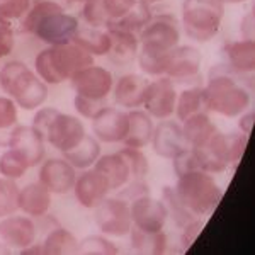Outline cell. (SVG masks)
I'll return each mask as SVG.
<instances>
[{
  "instance_id": "43",
  "label": "cell",
  "mask_w": 255,
  "mask_h": 255,
  "mask_svg": "<svg viewBox=\"0 0 255 255\" xmlns=\"http://www.w3.org/2000/svg\"><path fill=\"white\" fill-rule=\"evenodd\" d=\"M172 165H174V172L177 177L187 174V172H192V170H201L199 160L196 157V151L192 150L191 146H187L186 150H182L179 155H175V157L172 158Z\"/></svg>"
},
{
  "instance_id": "33",
  "label": "cell",
  "mask_w": 255,
  "mask_h": 255,
  "mask_svg": "<svg viewBox=\"0 0 255 255\" xmlns=\"http://www.w3.org/2000/svg\"><path fill=\"white\" fill-rule=\"evenodd\" d=\"M168 56H170V51L167 53V51H160V49L139 46L136 60L139 63V68H141L146 75L162 77V75H165Z\"/></svg>"
},
{
  "instance_id": "48",
  "label": "cell",
  "mask_w": 255,
  "mask_h": 255,
  "mask_svg": "<svg viewBox=\"0 0 255 255\" xmlns=\"http://www.w3.org/2000/svg\"><path fill=\"white\" fill-rule=\"evenodd\" d=\"M254 111L247 109L244 114H240L238 116V128H240V133L247 134V136H250V131H252L254 128Z\"/></svg>"
},
{
  "instance_id": "22",
  "label": "cell",
  "mask_w": 255,
  "mask_h": 255,
  "mask_svg": "<svg viewBox=\"0 0 255 255\" xmlns=\"http://www.w3.org/2000/svg\"><path fill=\"white\" fill-rule=\"evenodd\" d=\"M106 29H108L111 39V48L106 56L111 60V63L119 65V67H126V65L133 63L136 60L139 49V39L136 32L119 29L114 26H108Z\"/></svg>"
},
{
  "instance_id": "11",
  "label": "cell",
  "mask_w": 255,
  "mask_h": 255,
  "mask_svg": "<svg viewBox=\"0 0 255 255\" xmlns=\"http://www.w3.org/2000/svg\"><path fill=\"white\" fill-rule=\"evenodd\" d=\"M203 53L192 44H179L170 51L165 77L174 84H197L201 79Z\"/></svg>"
},
{
  "instance_id": "49",
  "label": "cell",
  "mask_w": 255,
  "mask_h": 255,
  "mask_svg": "<svg viewBox=\"0 0 255 255\" xmlns=\"http://www.w3.org/2000/svg\"><path fill=\"white\" fill-rule=\"evenodd\" d=\"M250 27H254V17H252V14H247L245 19L242 20V32H244V39H245L247 31H249ZM250 32H254V31L250 29Z\"/></svg>"
},
{
  "instance_id": "2",
  "label": "cell",
  "mask_w": 255,
  "mask_h": 255,
  "mask_svg": "<svg viewBox=\"0 0 255 255\" xmlns=\"http://www.w3.org/2000/svg\"><path fill=\"white\" fill-rule=\"evenodd\" d=\"M238 79L225 63L211 67L208 84L203 87L204 111L223 118H238L250 109L252 97Z\"/></svg>"
},
{
  "instance_id": "4",
  "label": "cell",
  "mask_w": 255,
  "mask_h": 255,
  "mask_svg": "<svg viewBox=\"0 0 255 255\" xmlns=\"http://www.w3.org/2000/svg\"><path fill=\"white\" fill-rule=\"evenodd\" d=\"M0 89L24 111L39 109L48 99V85L19 60L7 61L0 68Z\"/></svg>"
},
{
  "instance_id": "28",
  "label": "cell",
  "mask_w": 255,
  "mask_h": 255,
  "mask_svg": "<svg viewBox=\"0 0 255 255\" xmlns=\"http://www.w3.org/2000/svg\"><path fill=\"white\" fill-rule=\"evenodd\" d=\"M129 238L131 249L136 254L160 255L168 250V235L165 233V230H160V232H143V230L131 226Z\"/></svg>"
},
{
  "instance_id": "3",
  "label": "cell",
  "mask_w": 255,
  "mask_h": 255,
  "mask_svg": "<svg viewBox=\"0 0 255 255\" xmlns=\"http://www.w3.org/2000/svg\"><path fill=\"white\" fill-rule=\"evenodd\" d=\"M92 63L94 56L70 41L41 49L34 58V72L46 85H58Z\"/></svg>"
},
{
  "instance_id": "12",
  "label": "cell",
  "mask_w": 255,
  "mask_h": 255,
  "mask_svg": "<svg viewBox=\"0 0 255 255\" xmlns=\"http://www.w3.org/2000/svg\"><path fill=\"white\" fill-rule=\"evenodd\" d=\"M177 102V89L175 84L168 77H155V80L148 82V87L145 90V99L143 106L145 113L150 114L153 119H168L175 113Z\"/></svg>"
},
{
  "instance_id": "16",
  "label": "cell",
  "mask_w": 255,
  "mask_h": 255,
  "mask_svg": "<svg viewBox=\"0 0 255 255\" xmlns=\"http://www.w3.org/2000/svg\"><path fill=\"white\" fill-rule=\"evenodd\" d=\"M26 160L29 168L39 165L46 158V141L32 125H17L12 129L9 146Z\"/></svg>"
},
{
  "instance_id": "10",
  "label": "cell",
  "mask_w": 255,
  "mask_h": 255,
  "mask_svg": "<svg viewBox=\"0 0 255 255\" xmlns=\"http://www.w3.org/2000/svg\"><path fill=\"white\" fill-rule=\"evenodd\" d=\"M139 46L172 51L180 44V24L172 14H153L138 32Z\"/></svg>"
},
{
  "instance_id": "20",
  "label": "cell",
  "mask_w": 255,
  "mask_h": 255,
  "mask_svg": "<svg viewBox=\"0 0 255 255\" xmlns=\"http://www.w3.org/2000/svg\"><path fill=\"white\" fill-rule=\"evenodd\" d=\"M38 238V228L32 218L26 215H10L0 218V240L7 247L22 250Z\"/></svg>"
},
{
  "instance_id": "52",
  "label": "cell",
  "mask_w": 255,
  "mask_h": 255,
  "mask_svg": "<svg viewBox=\"0 0 255 255\" xmlns=\"http://www.w3.org/2000/svg\"><path fill=\"white\" fill-rule=\"evenodd\" d=\"M68 2V5H73V3H82L84 0H67Z\"/></svg>"
},
{
  "instance_id": "45",
  "label": "cell",
  "mask_w": 255,
  "mask_h": 255,
  "mask_svg": "<svg viewBox=\"0 0 255 255\" xmlns=\"http://www.w3.org/2000/svg\"><path fill=\"white\" fill-rule=\"evenodd\" d=\"M148 194H150V186H148V182L145 179H131L126 186H123L119 189L118 197L131 203V201L138 199V197H141V196H148Z\"/></svg>"
},
{
  "instance_id": "5",
  "label": "cell",
  "mask_w": 255,
  "mask_h": 255,
  "mask_svg": "<svg viewBox=\"0 0 255 255\" xmlns=\"http://www.w3.org/2000/svg\"><path fill=\"white\" fill-rule=\"evenodd\" d=\"M70 85L75 92L73 106L77 113L84 119H92L99 109L108 106V99L114 87V77L108 68L92 63L77 72L70 79Z\"/></svg>"
},
{
  "instance_id": "18",
  "label": "cell",
  "mask_w": 255,
  "mask_h": 255,
  "mask_svg": "<svg viewBox=\"0 0 255 255\" xmlns=\"http://www.w3.org/2000/svg\"><path fill=\"white\" fill-rule=\"evenodd\" d=\"M196 151V157L199 160L201 170L209 172V174H223L228 170L232 163V153H230L228 134L216 131L206 145L199 148H192Z\"/></svg>"
},
{
  "instance_id": "23",
  "label": "cell",
  "mask_w": 255,
  "mask_h": 255,
  "mask_svg": "<svg viewBox=\"0 0 255 255\" xmlns=\"http://www.w3.org/2000/svg\"><path fill=\"white\" fill-rule=\"evenodd\" d=\"M223 63L237 77H245L254 73L255 68V44L254 39H238L226 43L223 49Z\"/></svg>"
},
{
  "instance_id": "44",
  "label": "cell",
  "mask_w": 255,
  "mask_h": 255,
  "mask_svg": "<svg viewBox=\"0 0 255 255\" xmlns=\"http://www.w3.org/2000/svg\"><path fill=\"white\" fill-rule=\"evenodd\" d=\"M136 2L138 0H102L106 15H108V24L125 17L128 12L136 5ZM108 24H106V26H108Z\"/></svg>"
},
{
  "instance_id": "21",
  "label": "cell",
  "mask_w": 255,
  "mask_h": 255,
  "mask_svg": "<svg viewBox=\"0 0 255 255\" xmlns=\"http://www.w3.org/2000/svg\"><path fill=\"white\" fill-rule=\"evenodd\" d=\"M146 77L138 73H126L114 82L113 96L114 102L123 109H139L143 106L145 90L148 87Z\"/></svg>"
},
{
  "instance_id": "8",
  "label": "cell",
  "mask_w": 255,
  "mask_h": 255,
  "mask_svg": "<svg viewBox=\"0 0 255 255\" xmlns=\"http://www.w3.org/2000/svg\"><path fill=\"white\" fill-rule=\"evenodd\" d=\"M225 17L221 0H184L182 27L189 39L208 43L220 32Z\"/></svg>"
},
{
  "instance_id": "34",
  "label": "cell",
  "mask_w": 255,
  "mask_h": 255,
  "mask_svg": "<svg viewBox=\"0 0 255 255\" xmlns=\"http://www.w3.org/2000/svg\"><path fill=\"white\" fill-rule=\"evenodd\" d=\"M151 15H153L151 7L148 5L145 0H138L136 5L128 12L125 17H121L119 20H114V22H109L108 26H114V27H119V29H126V31L136 32L138 34V32L148 24V20L151 19Z\"/></svg>"
},
{
  "instance_id": "30",
  "label": "cell",
  "mask_w": 255,
  "mask_h": 255,
  "mask_svg": "<svg viewBox=\"0 0 255 255\" xmlns=\"http://www.w3.org/2000/svg\"><path fill=\"white\" fill-rule=\"evenodd\" d=\"M99 157H101V141L90 134H85L79 145L63 153V158L72 163L77 170L94 167Z\"/></svg>"
},
{
  "instance_id": "7",
  "label": "cell",
  "mask_w": 255,
  "mask_h": 255,
  "mask_svg": "<svg viewBox=\"0 0 255 255\" xmlns=\"http://www.w3.org/2000/svg\"><path fill=\"white\" fill-rule=\"evenodd\" d=\"M32 128L44 138L46 145L65 151L75 148L87 134L84 123L77 116L60 113L55 108H43L32 118Z\"/></svg>"
},
{
  "instance_id": "31",
  "label": "cell",
  "mask_w": 255,
  "mask_h": 255,
  "mask_svg": "<svg viewBox=\"0 0 255 255\" xmlns=\"http://www.w3.org/2000/svg\"><path fill=\"white\" fill-rule=\"evenodd\" d=\"M204 111V94L203 85L192 84L182 90L177 92V102H175V118L179 123L186 121L187 118L194 116L197 113Z\"/></svg>"
},
{
  "instance_id": "13",
  "label": "cell",
  "mask_w": 255,
  "mask_h": 255,
  "mask_svg": "<svg viewBox=\"0 0 255 255\" xmlns=\"http://www.w3.org/2000/svg\"><path fill=\"white\" fill-rule=\"evenodd\" d=\"M39 182L51 194H68L77 180V168L63 157L44 158L39 163Z\"/></svg>"
},
{
  "instance_id": "35",
  "label": "cell",
  "mask_w": 255,
  "mask_h": 255,
  "mask_svg": "<svg viewBox=\"0 0 255 255\" xmlns=\"http://www.w3.org/2000/svg\"><path fill=\"white\" fill-rule=\"evenodd\" d=\"M19 125V108L9 96H0V146H9L10 133Z\"/></svg>"
},
{
  "instance_id": "27",
  "label": "cell",
  "mask_w": 255,
  "mask_h": 255,
  "mask_svg": "<svg viewBox=\"0 0 255 255\" xmlns=\"http://www.w3.org/2000/svg\"><path fill=\"white\" fill-rule=\"evenodd\" d=\"M180 125H182L184 138H186L187 145L191 148H199V146L206 145L213 134L218 131L216 125L211 121V118H209V114L206 111L187 118L186 121H182Z\"/></svg>"
},
{
  "instance_id": "51",
  "label": "cell",
  "mask_w": 255,
  "mask_h": 255,
  "mask_svg": "<svg viewBox=\"0 0 255 255\" xmlns=\"http://www.w3.org/2000/svg\"><path fill=\"white\" fill-rule=\"evenodd\" d=\"M221 2L226 5V3H244V2H247V0H221Z\"/></svg>"
},
{
  "instance_id": "39",
  "label": "cell",
  "mask_w": 255,
  "mask_h": 255,
  "mask_svg": "<svg viewBox=\"0 0 255 255\" xmlns=\"http://www.w3.org/2000/svg\"><path fill=\"white\" fill-rule=\"evenodd\" d=\"M19 186L15 180L0 177V218L10 216L19 211Z\"/></svg>"
},
{
  "instance_id": "41",
  "label": "cell",
  "mask_w": 255,
  "mask_h": 255,
  "mask_svg": "<svg viewBox=\"0 0 255 255\" xmlns=\"http://www.w3.org/2000/svg\"><path fill=\"white\" fill-rule=\"evenodd\" d=\"M32 0H0V24L12 27V24L22 20L29 10Z\"/></svg>"
},
{
  "instance_id": "14",
  "label": "cell",
  "mask_w": 255,
  "mask_h": 255,
  "mask_svg": "<svg viewBox=\"0 0 255 255\" xmlns=\"http://www.w3.org/2000/svg\"><path fill=\"white\" fill-rule=\"evenodd\" d=\"M133 226L143 232H160L165 230L168 211L162 199H155L150 194L141 196L129 203Z\"/></svg>"
},
{
  "instance_id": "46",
  "label": "cell",
  "mask_w": 255,
  "mask_h": 255,
  "mask_svg": "<svg viewBox=\"0 0 255 255\" xmlns=\"http://www.w3.org/2000/svg\"><path fill=\"white\" fill-rule=\"evenodd\" d=\"M203 226L204 223L199 220V218H196V220L189 221L187 225L182 226V237H180V244H182V249H189L192 244L196 242V238L201 235V232H203Z\"/></svg>"
},
{
  "instance_id": "40",
  "label": "cell",
  "mask_w": 255,
  "mask_h": 255,
  "mask_svg": "<svg viewBox=\"0 0 255 255\" xmlns=\"http://www.w3.org/2000/svg\"><path fill=\"white\" fill-rule=\"evenodd\" d=\"M119 155L126 160L128 167L131 172V179H145L150 172V163H148L146 155L139 148L125 146L119 150Z\"/></svg>"
},
{
  "instance_id": "17",
  "label": "cell",
  "mask_w": 255,
  "mask_h": 255,
  "mask_svg": "<svg viewBox=\"0 0 255 255\" xmlns=\"http://www.w3.org/2000/svg\"><path fill=\"white\" fill-rule=\"evenodd\" d=\"M150 145L158 157L167 160H172L175 155H179L180 151L189 146L186 138H184L182 125L179 121H174L172 118L162 119L153 128Z\"/></svg>"
},
{
  "instance_id": "29",
  "label": "cell",
  "mask_w": 255,
  "mask_h": 255,
  "mask_svg": "<svg viewBox=\"0 0 255 255\" xmlns=\"http://www.w3.org/2000/svg\"><path fill=\"white\" fill-rule=\"evenodd\" d=\"M72 41L75 44H79L80 48H84L85 51H89L94 58H96V56H106L111 48L108 29H104V27H92V26L82 27L80 26L75 38Z\"/></svg>"
},
{
  "instance_id": "36",
  "label": "cell",
  "mask_w": 255,
  "mask_h": 255,
  "mask_svg": "<svg viewBox=\"0 0 255 255\" xmlns=\"http://www.w3.org/2000/svg\"><path fill=\"white\" fill-rule=\"evenodd\" d=\"M162 201L165 203V206H167L168 218H172L175 226H179V228H182V226L187 225L189 221L196 220V216H192L191 213H189L187 209L182 206V203H180L179 197H177V194H175L174 187H170V186L163 187Z\"/></svg>"
},
{
  "instance_id": "42",
  "label": "cell",
  "mask_w": 255,
  "mask_h": 255,
  "mask_svg": "<svg viewBox=\"0 0 255 255\" xmlns=\"http://www.w3.org/2000/svg\"><path fill=\"white\" fill-rule=\"evenodd\" d=\"M82 19L85 20L87 26L106 27L108 15H106L102 0H84L82 2Z\"/></svg>"
},
{
  "instance_id": "47",
  "label": "cell",
  "mask_w": 255,
  "mask_h": 255,
  "mask_svg": "<svg viewBox=\"0 0 255 255\" xmlns=\"http://www.w3.org/2000/svg\"><path fill=\"white\" fill-rule=\"evenodd\" d=\"M14 44H15V36L12 27L0 24V61L10 55L12 49H14Z\"/></svg>"
},
{
  "instance_id": "38",
  "label": "cell",
  "mask_w": 255,
  "mask_h": 255,
  "mask_svg": "<svg viewBox=\"0 0 255 255\" xmlns=\"http://www.w3.org/2000/svg\"><path fill=\"white\" fill-rule=\"evenodd\" d=\"M79 254L87 255H116L119 254L118 245L109 240L108 235H90L79 240Z\"/></svg>"
},
{
  "instance_id": "50",
  "label": "cell",
  "mask_w": 255,
  "mask_h": 255,
  "mask_svg": "<svg viewBox=\"0 0 255 255\" xmlns=\"http://www.w3.org/2000/svg\"><path fill=\"white\" fill-rule=\"evenodd\" d=\"M10 252H12L10 247H7L2 240H0V254H10Z\"/></svg>"
},
{
  "instance_id": "26",
  "label": "cell",
  "mask_w": 255,
  "mask_h": 255,
  "mask_svg": "<svg viewBox=\"0 0 255 255\" xmlns=\"http://www.w3.org/2000/svg\"><path fill=\"white\" fill-rule=\"evenodd\" d=\"M153 118L141 109H129L128 111V133L123 139L125 146L131 148H145L150 145L151 134H153Z\"/></svg>"
},
{
  "instance_id": "24",
  "label": "cell",
  "mask_w": 255,
  "mask_h": 255,
  "mask_svg": "<svg viewBox=\"0 0 255 255\" xmlns=\"http://www.w3.org/2000/svg\"><path fill=\"white\" fill-rule=\"evenodd\" d=\"M51 192L39 180L38 182L26 184L24 187L19 189V211H22V215L29 218L46 216L49 209H51Z\"/></svg>"
},
{
  "instance_id": "19",
  "label": "cell",
  "mask_w": 255,
  "mask_h": 255,
  "mask_svg": "<svg viewBox=\"0 0 255 255\" xmlns=\"http://www.w3.org/2000/svg\"><path fill=\"white\" fill-rule=\"evenodd\" d=\"M73 194L82 208L94 209L111 194V189L108 180L99 174L96 168L90 167L82 170L80 175H77Z\"/></svg>"
},
{
  "instance_id": "53",
  "label": "cell",
  "mask_w": 255,
  "mask_h": 255,
  "mask_svg": "<svg viewBox=\"0 0 255 255\" xmlns=\"http://www.w3.org/2000/svg\"><path fill=\"white\" fill-rule=\"evenodd\" d=\"M148 5H151V3H157V2H162V0H145Z\"/></svg>"
},
{
  "instance_id": "25",
  "label": "cell",
  "mask_w": 255,
  "mask_h": 255,
  "mask_svg": "<svg viewBox=\"0 0 255 255\" xmlns=\"http://www.w3.org/2000/svg\"><path fill=\"white\" fill-rule=\"evenodd\" d=\"M96 170L108 180L111 192L119 191L123 186H126L131 180V172L128 167L126 160L119 155V151L116 153H108V155H101L97 158V162L94 163Z\"/></svg>"
},
{
  "instance_id": "15",
  "label": "cell",
  "mask_w": 255,
  "mask_h": 255,
  "mask_svg": "<svg viewBox=\"0 0 255 255\" xmlns=\"http://www.w3.org/2000/svg\"><path fill=\"white\" fill-rule=\"evenodd\" d=\"M92 134L101 143H123L128 133V113L113 106L99 109L92 119Z\"/></svg>"
},
{
  "instance_id": "9",
  "label": "cell",
  "mask_w": 255,
  "mask_h": 255,
  "mask_svg": "<svg viewBox=\"0 0 255 255\" xmlns=\"http://www.w3.org/2000/svg\"><path fill=\"white\" fill-rule=\"evenodd\" d=\"M94 221L99 232L108 237L129 235L133 220H131L129 203L121 197H106L97 208H94Z\"/></svg>"
},
{
  "instance_id": "1",
  "label": "cell",
  "mask_w": 255,
  "mask_h": 255,
  "mask_svg": "<svg viewBox=\"0 0 255 255\" xmlns=\"http://www.w3.org/2000/svg\"><path fill=\"white\" fill-rule=\"evenodd\" d=\"M24 32L36 36L48 46L70 43L75 38L80 22L75 15L67 14L61 3L49 2V0H38L32 2L27 14L20 22Z\"/></svg>"
},
{
  "instance_id": "6",
  "label": "cell",
  "mask_w": 255,
  "mask_h": 255,
  "mask_svg": "<svg viewBox=\"0 0 255 255\" xmlns=\"http://www.w3.org/2000/svg\"><path fill=\"white\" fill-rule=\"evenodd\" d=\"M174 191L182 206L196 218L209 216L223 199V189L218 186L213 174L204 170L179 175Z\"/></svg>"
},
{
  "instance_id": "37",
  "label": "cell",
  "mask_w": 255,
  "mask_h": 255,
  "mask_svg": "<svg viewBox=\"0 0 255 255\" xmlns=\"http://www.w3.org/2000/svg\"><path fill=\"white\" fill-rule=\"evenodd\" d=\"M27 170H29V165L26 163V160L19 153H15L12 148L0 155V175L5 177V179L19 180L20 177L26 175Z\"/></svg>"
},
{
  "instance_id": "32",
  "label": "cell",
  "mask_w": 255,
  "mask_h": 255,
  "mask_svg": "<svg viewBox=\"0 0 255 255\" xmlns=\"http://www.w3.org/2000/svg\"><path fill=\"white\" fill-rule=\"evenodd\" d=\"M44 250V255H73L79 254V240L72 232H68L67 228H58L51 230L44 240L41 242Z\"/></svg>"
}]
</instances>
